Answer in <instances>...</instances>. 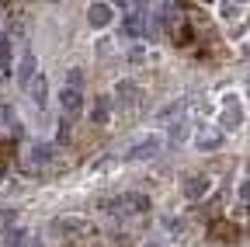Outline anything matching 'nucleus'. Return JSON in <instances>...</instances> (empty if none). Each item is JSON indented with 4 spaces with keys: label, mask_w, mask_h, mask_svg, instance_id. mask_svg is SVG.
Here are the masks:
<instances>
[{
    "label": "nucleus",
    "mask_w": 250,
    "mask_h": 247,
    "mask_svg": "<svg viewBox=\"0 0 250 247\" xmlns=\"http://www.w3.org/2000/svg\"><path fill=\"white\" fill-rule=\"evenodd\" d=\"M111 167H115V157H111V153H104V157H98V160L90 164V174H104V171H111Z\"/></svg>",
    "instance_id": "nucleus-16"
},
{
    "label": "nucleus",
    "mask_w": 250,
    "mask_h": 247,
    "mask_svg": "<svg viewBox=\"0 0 250 247\" xmlns=\"http://www.w3.org/2000/svg\"><path fill=\"white\" fill-rule=\"evenodd\" d=\"M146 247H164V244H160V240H149V244H146Z\"/></svg>",
    "instance_id": "nucleus-24"
},
{
    "label": "nucleus",
    "mask_w": 250,
    "mask_h": 247,
    "mask_svg": "<svg viewBox=\"0 0 250 247\" xmlns=\"http://www.w3.org/2000/svg\"><path fill=\"white\" fill-rule=\"evenodd\" d=\"M195 146H198V150H219V146H223V133L202 126V129L195 133Z\"/></svg>",
    "instance_id": "nucleus-8"
},
{
    "label": "nucleus",
    "mask_w": 250,
    "mask_h": 247,
    "mask_svg": "<svg viewBox=\"0 0 250 247\" xmlns=\"http://www.w3.org/2000/svg\"><path fill=\"white\" fill-rule=\"evenodd\" d=\"M90 122H98V126H104V122H108V101H104V98L94 101V108H90Z\"/></svg>",
    "instance_id": "nucleus-14"
},
{
    "label": "nucleus",
    "mask_w": 250,
    "mask_h": 247,
    "mask_svg": "<svg viewBox=\"0 0 250 247\" xmlns=\"http://www.w3.org/2000/svg\"><path fill=\"white\" fill-rule=\"evenodd\" d=\"M52 230L62 233V237H87V233H94L98 226H94L90 220H83V216H59V220L52 223Z\"/></svg>",
    "instance_id": "nucleus-3"
},
{
    "label": "nucleus",
    "mask_w": 250,
    "mask_h": 247,
    "mask_svg": "<svg viewBox=\"0 0 250 247\" xmlns=\"http://www.w3.org/2000/svg\"><path fill=\"white\" fill-rule=\"evenodd\" d=\"M0 244H4V247H28V244H31V233L21 230V226H14V230L4 233V240H0Z\"/></svg>",
    "instance_id": "nucleus-12"
},
{
    "label": "nucleus",
    "mask_w": 250,
    "mask_h": 247,
    "mask_svg": "<svg viewBox=\"0 0 250 247\" xmlns=\"http://www.w3.org/2000/svg\"><path fill=\"white\" fill-rule=\"evenodd\" d=\"M223 18H240V4H223Z\"/></svg>",
    "instance_id": "nucleus-20"
},
{
    "label": "nucleus",
    "mask_w": 250,
    "mask_h": 247,
    "mask_svg": "<svg viewBox=\"0 0 250 247\" xmlns=\"http://www.w3.org/2000/svg\"><path fill=\"white\" fill-rule=\"evenodd\" d=\"M181 112H184V101H177V105H167V108L160 112V118H164V122H174V115H181Z\"/></svg>",
    "instance_id": "nucleus-18"
},
{
    "label": "nucleus",
    "mask_w": 250,
    "mask_h": 247,
    "mask_svg": "<svg viewBox=\"0 0 250 247\" xmlns=\"http://www.w3.org/2000/svg\"><path fill=\"white\" fill-rule=\"evenodd\" d=\"M52 157V143H39V146H31V164H45Z\"/></svg>",
    "instance_id": "nucleus-15"
},
{
    "label": "nucleus",
    "mask_w": 250,
    "mask_h": 247,
    "mask_svg": "<svg viewBox=\"0 0 250 247\" xmlns=\"http://www.w3.org/2000/svg\"><path fill=\"white\" fill-rule=\"evenodd\" d=\"M240 195H243V199H250V181H243V184H240Z\"/></svg>",
    "instance_id": "nucleus-22"
},
{
    "label": "nucleus",
    "mask_w": 250,
    "mask_h": 247,
    "mask_svg": "<svg viewBox=\"0 0 250 247\" xmlns=\"http://www.w3.org/2000/svg\"><path fill=\"white\" fill-rule=\"evenodd\" d=\"M125 7V18H122V32L132 35V39H143L149 35V11L143 4H122Z\"/></svg>",
    "instance_id": "nucleus-1"
},
{
    "label": "nucleus",
    "mask_w": 250,
    "mask_h": 247,
    "mask_svg": "<svg viewBox=\"0 0 250 247\" xmlns=\"http://www.w3.org/2000/svg\"><path fill=\"white\" fill-rule=\"evenodd\" d=\"M139 87L132 84V80H122V84H115V108L118 112H132L136 105H139Z\"/></svg>",
    "instance_id": "nucleus-4"
},
{
    "label": "nucleus",
    "mask_w": 250,
    "mask_h": 247,
    "mask_svg": "<svg viewBox=\"0 0 250 247\" xmlns=\"http://www.w3.org/2000/svg\"><path fill=\"white\" fill-rule=\"evenodd\" d=\"M240 126H243V108L233 105V101H226V108H223V129H240Z\"/></svg>",
    "instance_id": "nucleus-11"
},
{
    "label": "nucleus",
    "mask_w": 250,
    "mask_h": 247,
    "mask_svg": "<svg viewBox=\"0 0 250 247\" xmlns=\"http://www.w3.org/2000/svg\"><path fill=\"white\" fill-rule=\"evenodd\" d=\"M111 18H115L111 4H94V7L87 11V21H90V28H104V24H111Z\"/></svg>",
    "instance_id": "nucleus-9"
},
{
    "label": "nucleus",
    "mask_w": 250,
    "mask_h": 247,
    "mask_svg": "<svg viewBox=\"0 0 250 247\" xmlns=\"http://www.w3.org/2000/svg\"><path fill=\"white\" fill-rule=\"evenodd\" d=\"M59 105H62V115H66V118H77L80 108H83L80 87H62V90H59Z\"/></svg>",
    "instance_id": "nucleus-6"
},
{
    "label": "nucleus",
    "mask_w": 250,
    "mask_h": 247,
    "mask_svg": "<svg viewBox=\"0 0 250 247\" xmlns=\"http://www.w3.org/2000/svg\"><path fill=\"white\" fill-rule=\"evenodd\" d=\"M28 94H31V101H35L39 108L45 105V98H49V84H45V77L39 73L35 80H31V87H28Z\"/></svg>",
    "instance_id": "nucleus-13"
},
{
    "label": "nucleus",
    "mask_w": 250,
    "mask_h": 247,
    "mask_svg": "<svg viewBox=\"0 0 250 247\" xmlns=\"http://www.w3.org/2000/svg\"><path fill=\"white\" fill-rule=\"evenodd\" d=\"M104 209L111 216H143L149 209V199L146 195H115V199H104Z\"/></svg>",
    "instance_id": "nucleus-2"
},
{
    "label": "nucleus",
    "mask_w": 250,
    "mask_h": 247,
    "mask_svg": "<svg viewBox=\"0 0 250 247\" xmlns=\"http://www.w3.org/2000/svg\"><path fill=\"white\" fill-rule=\"evenodd\" d=\"M0 70L11 73V42L7 39H0Z\"/></svg>",
    "instance_id": "nucleus-17"
},
{
    "label": "nucleus",
    "mask_w": 250,
    "mask_h": 247,
    "mask_svg": "<svg viewBox=\"0 0 250 247\" xmlns=\"http://www.w3.org/2000/svg\"><path fill=\"white\" fill-rule=\"evenodd\" d=\"M28 247H42V240H39V237H31V244H28Z\"/></svg>",
    "instance_id": "nucleus-23"
},
{
    "label": "nucleus",
    "mask_w": 250,
    "mask_h": 247,
    "mask_svg": "<svg viewBox=\"0 0 250 247\" xmlns=\"http://www.w3.org/2000/svg\"><path fill=\"white\" fill-rule=\"evenodd\" d=\"M167 226H170L174 233H181V230H184V220H174V216H170V220H167Z\"/></svg>",
    "instance_id": "nucleus-21"
},
{
    "label": "nucleus",
    "mask_w": 250,
    "mask_h": 247,
    "mask_svg": "<svg viewBox=\"0 0 250 247\" xmlns=\"http://www.w3.org/2000/svg\"><path fill=\"white\" fill-rule=\"evenodd\" d=\"M31 80H35V52L24 49L21 52V63H18V84L21 87H31Z\"/></svg>",
    "instance_id": "nucleus-7"
},
{
    "label": "nucleus",
    "mask_w": 250,
    "mask_h": 247,
    "mask_svg": "<svg viewBox=\"0 0 250 247\" xmlns=\"http://www.w3.org/2000/svg\"><path fill=\"white\" fill-rule=\"evenodd\" d=\"M205 192H208V178H205V174H195V178L184 181V199L195 202V199H202Z\"/></svg>",
    "instance_id": "nucleus-10"
},
{
    "label": "nucleus",
    "mask_w": 250,
    "mask_h": 247,
    "mask_svg": "<svg viewBox=\"0 0 250 247\" xmlns=\"http://www.w3.org/2000/svg\"><path fill=\"white\" fill-rule=\"evenodd\" d=\"M156 153H160V136H146L125 153V160H153Z\"/></svg>",
    "instance_id": "nucleus-5"
},
{
    "label": "nucleus",
    "mask_w": 250,
    "mask_h": 247,
    "mask_svg": "<svg viewBox=\"0 0 250 247\" xmlns=\"http://www.w3.org/2000/svg\"><path fill=\"white\" fill-rule=\"evenodd\" d=\"M184 136H188V126H184V122H177V126H174V129H170V143H174V146H177V143H181V139H184Z\"/></svg>",
    "instance_id": "nucleus-19"
}]
</instances>
